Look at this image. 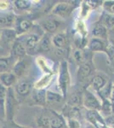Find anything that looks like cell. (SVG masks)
Returning <instances> with one entry per match:
<instances>
[{"instance_id": "cell-1", "label": "cell", "mask_w": 114, "mask_h": 128, "mask_svg": "<svg viewBox=\"0 0 114 128\" xmlns=\"http://www.w3.org/2000/svg\"><path fill=\"white\" fill-rule=\"evenodd\" d=\"M59 87L62 92V96L64 98H67L68 86L70 84V74L68 70V64L66 61H62L60 66V74L58 78Z\"/></svg>"}, {"instance_id": "cell-2", "label": "cell", "mask_w": 114, "mask_h": 128, "mask_svg": "<svg viewBox=\"0 0 114 128\" xmlns=\"http://www.w3.org/2000/svg\"><path fill=\"white\" fill-rule=\"evenodd\" d=\"M16 104H17V101H16L13 90H12V88H8L5 102V117L6 120L8 121H9V122H12V120H13V116Z\"/></svg>"}, {"instance_id": "cell-3", "label": "cell", "mask_w": 114, "mask_h": 128, "mask_svg": "<svg viewBox=\"0 0 114 128\" xmlns=\"http://www.w3.org/2000/svg\"><path fill=\"white\" fill-rule=\"evenodd\" d=\"M83 104L88 110L99 111L101 108V104L96 96L90 90H85L83 94Z\"/></svg>"}, {"instance_id": "cell-4", "label": "cell", "mask_w": 114, "mask_h": 128, "mask_svg": "<svg viewBox=\"0 0 114 128\" xmlns=\"http://www.w3.org/2000/svg\"><path fill=\"white\" fill-rule=\"evenodd\" d=\"M48 114L49 118V128H68L67 121L63 115L52 109H49Z\"/></svg>"}, {"instance_id": "cell-5", "label": "cell", "mask_w": 114, "mask_h": 128, "mask_svg": "<svg viewBox=\"0 0 114 128\" xmlns=\"http://www.w3.org/2000/svg\"><path fill=\"white\" fill-rule=\"evenodd\" d=\"M74 6L68 3H59L52 9V14L61 18H67L72 13Z\"/></svg>"}, {"instance_id": "cell-6", "label": "cell", "mask_w": 114, "mask_h": 128, "mask_svg": "<svg viewBox=\"0 0 114 128\" xmlns=\"http://www.w3.org/2000/svg\"><path fill=\"white\" fill-rule=\"evenodd\" d=\"M39 38L38 35L37 34H31L26 38V41H25V47L26 50V53L29 55H34L39 51L38 44H39Z\"/></svg>"}, {"instance_id": "cell-7", "label": "cell", "mask_w": 114, "mask_h": 128, "mask_svg": "<svg viewBox=\"0 0 114 128\" xmlns=\"http://www.w3.org/2000/svg\"><path fill=\"white\" fill-rule=\"evenodd\" d=\"M16 17L12 13H0V28L9 29L15 24Z\"/></svg>"}, {"instance_id": "cell-8", "label": "cell", "mask_w": 114, "mask_h": 128, "mask_svg": "<svg viewBox=\"0 0 114 128\" xmlns=\"http://www.w3.org/2000/svg\"><path fill=\"white\" fill-rule=\"evenodd\" d=\"M17 81V77L14 75L13 72H5L0 74V83L6 88H11Z\"/></svg>"}, {"instance_id": "cell-9", "label": "cell", "mask_w": 114, "mask_h": 128, "mask_svg": "<svg viewBox=\"0 0 114 128\" xmlns=\"http://www.w3.org/2000/svg\"><path fill=\"white\" fill-rule=\"evenodd\" d=\"M17 36V34L15 32V29L13 28H9V29H3L1 30V36H0V40L3 44H9L14 42L15 37Z\"/></svg>"}, {"instance_id": "cell-10", "label": "cell", "mask_w": 114, "mask_h": 128, "mask_svg": "<svg viewBox=\"0 0 114 128\" xmlns=\"http://www.w3.org/2000/svg\"><path fill=\"white\" fill-rule=\"evenodd\" d=\"M92 34L97 38L107 40V36H108V31H107V28L104 24L101 22H97L94 26Z\"/></svg>"}, {"instance_id": "cell-11", "label": "cell", "mask_w": 114, "mask_h": 128, "mask_svg": "<svg viewBox=\"0 0 114 128\" xmlns=\"http://www.w3.org/2000/svg\"><path fill=\"white\" fill-rule=\"evenodd\" d=\"M16 93L20 96H26L31 93L32 90V84L28 80H21L16 84Z\"/></svg>"}, {"instance_id": "cell-12", "label": "cell", "mask_w": 114, "mask_h": 128, "mask_svg": "<svg viewBox=\"0 0 114 128\" xmlns=\"http://www.w3.org/2000/svg\"><path fill=\"white\" fill-rule=\"evenodd\" d=\"M106 84H107V80L102 75H100V74L95 75L90 81V86L93 90H96V92H100L106 86Z\"/></svg>"}, {"instance_id": "cell-13", "label": "cell", "mask_w": 114, "mask_h": 128, "mask_svg": "<svg viewBox=\"0 0 114 128\" xmlns=\"http://www.w3.org/2000/svg\"><path fill=\"white\" fill-rule=\"evenodd\" d=\"M41 26H42L43 28V29L46 30L47 32L52 34V32H55L58 30V28H59V26H60V22H58L56 19H55V18H53V19L49 18V19L43 20V22H41Z\"/></svg>"}, {"instance_id": "cell-14", "label": "cell", "mask_w": 114, "mask_h": 128, "mask_svg": "<svg viewBox=\"0 0 114 128\" xmlns=\"http://www.w3.org/2000/svg\"><path fill=\"white\" fill-rule=\"evenodd\" d=\"M7 96V88L0 83V120H3L5 117V102Z\"/></svg>"}, {"instance_id": "cell-15", "label": "cell", "mask_w": 114, "mask_h": 128, "mask_svg": "<svg viewBox=\"0 0 114 128\" xmlns=\"http://www.w3.org/2000/svg\"><path fill=\"white\" fill-rule=\"evenodd\" d=\"M26 68H27L26 62L23 59H20L14 64L13 68H12V72H13L14 75L17 78L21 77L26 73Z\"/></svg>"}, {"instance_id": "cell-16", "label": "cell", "mask_w": 114, "mask_h": 128, "mask_svg": "<svg viewBox=\"0 0 114 128\" xmlns=\"http://www.w3.org/2000/svg\"><path fill=\"white\" fill-rule=\"evenodd\" d=\"M89 48L92 51H106L107 45L103 40L92 38L89 42Z\"/></svg>"}, {"instance_id": "cell-17", "label": "cell", "mask_w": 114, "mask_h": 128, "mask_svg": "<svg viewBox=\"0 0 114 128\" xmlns=\"http://www.w3.org/2000/svg\"><path fill=\"white\" fill-rule=\"evenodd\" d=\"M32 100L37 105L44 106L46 104V92L44 90H35L32 92Z\"/></svg>"}, {"instance_id": "cell-18", "label": "cell", "mask_w": 114, "mask_h": 128, "mask_svg": "<svg viewBox=\"0 0 114 128\" xmlns=\"http://www.w3.org/2000/svg\"><path fill=\"white\" fill-rule=\"evenodd\" d=\"M92 71L93 69L92 67L90 66V64L84 63L83 65H81L78 71V80H81V81H84V80H87L92 74Z\"/></svg>"}, {"instance_id": "cell-19", "label": "cell", "mask_w": 114, "mask_h": 128, "mask_svg": "<svg viewBox=\"0 0 114 128\" xmlns=\"http://www.w3.org/2000/svg\"><path fill=\"white\" fill-rule=\"evenodd\" d=\"M53 44L57 49H63L67 44V36L65 32H59L53 37Z\"/></svg>"}, {"instance_id": "cell-20", "label": "cell", "mask_w": 114, "mask_h": 128, "mask_svg": "<svg viewBox=\"0 0 114 128\" xmlns=\"http://www.w3.org/2000/svg\"><path fill=\"white\" fill-rule=\"evenodd\" d=\"M32 22L29 19H22L19 22V23L16 25L15 32L17 35H20L24 32H26L32 28Z\"/></svg>"}, {"instance_id": "cell-21", "label": "cell", "mask_w": 114, "mask_h": 128, "mask_svg": "<svg viewBox=\"0 0 114 128\" xmlns=\"http://www.w3.org/2000/svg\"><path fill=\"white\" fill-rule=\"evenodd\" d=\"M86 118L92 125H95L96 123H101L102 125H105L104 120H102V117L96 110H88L86 112Z\"/></svg>"}, {"instance_id": "cell-22", "label": "cell", "mask_w": 114, "mask_h": 128, "mask_svg": "<svg viewBox=\"0 0 114 128\" xmlns=\"http://www.w3.org/2000/svg\"><path fill=\"white\" fill-rule=\"evenodd\" d=\"M12 54L16 57H22L26 54L25 45L20 41H14L12 44Z\"/></svg>"}, {"instance_id": "cell-23", "label": "cell", "mask_w": 114, "mask_h": 128, "mask_svg": "<svg viewBox=\"0 0 114 128\" xmlns=\"http://www.w3.org/2000/svg\"><path fill=\"white\" fill-rule=\"evenodd\" d=\"M64 96L60 93L53 92L50 90L46 92V104H56L62 102Z\"/></svg>"}, {"instance_id": "cell-24", "label": "cell", "mask_w": 114, "mask_h": 128, "mask_svg": "<svg viewBox=\"0 0 114 128\" xmlns=\"http://www.w3.org/2000/svg\"><path fill=\"white\" fill-rule=\"evenodd\" d=\"M39 50L44 52V51H49L51 49V38L49 34H43L42 38H40L38 44Z\"/></svg>"}, {"instance_id": "cell-25", "label": "cell", "mask_w": 114, "mask_h": 128, "mask_svg": "<svg viewBox=\"0 0 114 128\" xmlns=\"http://www.w3.org/2000/svg\"><path fill=\"white\" fill-rule=\"evenodd\" d=\"M64 113H66V116L67 117L68 120L75 119L78 120V118L80 115V110L78 107H72L69 105H67L64 108Z\"/></svg>"}, {"instance_id": "cell-26", "label": "cell", "mask_w": 114, "mask_h": 128, "mask_svg": "<svg viewBox=\"0 0 114 128\" xmlns=\"http://www.w3.org/2000/svg\"><path fill=\"white\" fill-rule=\"evenodd\" d=\"M36 122L38 127L40 128H49V114L47 112H43L36 118Z\"/></svg>"}, {"instance_id": "cell-27", "label": "cell", "mask_w": 114, "mask_h": 128, "mask_svg": "<svg viewBox=\"0 0 114 128\" xmlns=\"http://www.w3.org/2000/svg\"><path fill=\"white\" fill-rule=\"evenodd\" d=\"M81 104H83V95L78 93V92L72 94L67 102V105L72 107H78L79 108Z\"/></svg>"}, {"instance_id": "cell-28", "label": "cell", "mask_w": 114, "mask_h": 128, "mask_svg": "<svg viewBox=\"0 0 114 128\" xmlns=\"http://www.w3.org/2000/svg\"><path fill=\"white\" fill-rule=\"evenodd\" d=\"M50 80H51V74H46V75L43 76L42 79H40L35 84V88L37 90H43V88L44 86H47V84L49 83Z\"/></svg>"}, {"instance_id": "cell-29", "label": "cell", "mask_w": 114, "mask_h": 128, "mask_svg": "<svg viewBox=\"0 0 114 128\" xmlns=\"http://www.w3.org/2000/svg\"><path fill=\"white\" fill-rule=\"evenodd\" d=\"M14 5L16 7V9L26 10H28L32 5V2L28 0H16L14 2Z\"/></svg>"}, {"instance_id": "cell-30", "label": "cell", "mask_w": 114, "mask_h": 128, "mask_svg": "<svg viewBox=\"0 0 114 128\" xmlns=\"http://www.w3.org/2000/svg\"><path fill=\"white\" fill-rule=\"evenodd\" d=\"M9 68V59L8 57H0V74L8 72Z\"/></svg>"}, {"instance_id": "cell-31", "label": "cell", "mask_w": 114, "mask_h": 128, "mask_svg": "<svg viewBox=\"0 0 114 128\" xmlns=\"http://www.w3.org/2000/svg\"><path fill=\"white\" fill-rule=\"evenodd\" d=\"M103 8L107 13L114 16V1H105L103 3Z\"/></svg>"}, {"instance_id": "cell-32", "label": "cell", "mask_w": 114, "mask_h": 128, "mask_svg": "<svg viewBox=\"0 0 114 128\" xmlns=\"http://www.w3.org/2000/svg\"><path fill=\"white\" fill-rule=\"evenodd\" d=\"M112 108H113V105H112L111 102L107 100V99H105L104 102H103V104H101V110L104 113L110 114L112 112Z\"/></svg>"}, {"instance_id": "cell-33", "label": "cell", "mask_w": 114, "mask_h": 128, "mask_svg": "<svg viewBox=\"0 0 114 128\" xmlns=\"http://www.w3.org/2000/svg\"><path fill=\"white\" fill-rule=\"evenodd\" d=\"M68 128H81V126L79 121L78 120L75 119H71V120H68Z\"/></svg>"}, {"instance_id": "cell-34", "label": "cell", "mask_w": 114, "mask_h": 128, "mask_svg": "<svg viewBox=\"0 0 114 128\" xmlns=\"http://www.w3.org/2000/svg\"><path fill=\"white\" fill-rule=\"evenodd\" d=\"M104 25L107 28H112V26H114V16L110 15L108 16V17L107 16Z\"/></svg>"}, {"instance_id": "cell-35", "label": "cell", "mask_w": 114, "mask_h": 128, "mask_svg": "<svg viewBox=\"0 0 114 128\" xmlns=\"http://www.w3.org/2000/svg\"><path fill=\"white\" fill-rule=\"evenodd\" d=\"M74 58H75L78 62H84V53H83V51L82 50H77V51H75V53H74Z\"/></svg>"}, {"instance_id": "cell-36", "label": "cell", "mask_w": 114, "mask_h": 128, "mask_svg": "<svg viewBox=\"0 0 114 128\" xmlns=\"http://www.w3.org/2000/svg\"><path fill=\"white\" fill-rule=\"evenodd\" d=\"M106 124L109 127L114 128V115H110L106 118Z\"/></svg>"}, {"instance_id": "cell-37", "label": "cell", "mask_w": 114, "mask_h": 128, "mask_svg": "<svg viewBox=\"0 0 114 128\" xmlns=\"http://www.w3.org/2000/svg\"><path fill=\"white\" fill-rule=\"evenodd\" d=\"M8 5V2H5V1H0V10H4L5 9H7Z\"/></svg>"}, {"instance_id": "cell-38", "label": "cell", "mask_w": 114, "mask_h": 128, "mask_svg": "<svg viewBox=\"0 0 114 128\" xmlns=\"http://www.w3.org/2000/svg\"><path fill=\"white\" fill-rule=\"evenodd\" d=\"M110 102H111L113 107H114V90L111 92V95H110Z\"/></svg>"}, {"instance_id": "cell-39", "label": "cell", "mask_w": 114, "mask_h": 128, "mask_svg": "<svg viewBox=\"0 0 114 128\" xmlns=\"http://www.w3.org/2000/svg\"><path fill=\"white\" fill-rule=\"evenodd\" d=\"M86 128H95V127H94L93 126H87Z\"/></svg>"}, {"instance_id": "cell-40", "label": "cell", "mask_w": 114, "mask_h": 128, "mask_svg": "<svg viewBox=\"0 0 114 128\" xmlns=\"http://www.w3.org/2000/svg\"><path fill=\"white\" fill-rule=\"evenodd\" d=\"M0 36H1V29H0Z\"/></svg>"}, {"instance_id": "cell-41", "label": "cell", "mask_w": 114, "mask_h": 128, "mask_svg": "<svg viewBox=\"0 0 114 128\" xmlns=\"http://www.w3.org/2000/svg\"><path fill=\"white\" fill-rule=\"evenodd\" d=\"M81 128H84V127H81Z\"/></svg>"}]
</instances>
